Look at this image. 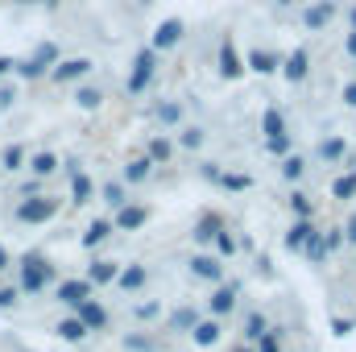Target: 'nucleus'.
I'll return each mask as SVG.
<instances>
[{
	"label": "nucleus",
	"mask_w": 356,
	"mask_h": 352,
	"mask_svg": "<svg viewBox=\"0 0 356 352\" xmlns=\"http://www.w3.org/2000/svg\"><path fill=\"white\" fill-rule=\"evenodd\" d=\"M8 71H17V63L13 58H0V75H8Z\"/></svg>",
	"instance_id": "nucleus-51"
},
{
	"label": "nucleus",
	"mask_w": 356,
	"mask_h": 352,
	"mask_svg": "<svg viewBox=\"0 0 356 352\" xmlns=\"http://www.w3.org/2000/svg\"><path fill=\"white\" fill-rule=\"evenodd\" d=\"M108 237H112V224H108V220H95L88 232H83V245H88V249H95V245H104Z\"/></svg>",
	"instance_id": "nucleus-23"
},
{
	"label": "nucleus",
	"mask_w": 356,
	"mask_h": 352,
	"mask_svg": "<svg viewBox=\"0 0 356 352\" xmlns=\"http://www.w3.org/2000/svg\"><path fill=\"white\" fill-rule=\"evenodd\" d=\"M257 352H282V340H277V328H269L266 336L257 340Z\"/></svg>",
	"instance_id": "nucleus-38"
},
{
	"label": "nucleus",
	"mask_w": 356,
	"mask_h": 352,
	"mask_svg": "<svg viewBox=\"0 0 356 352\" xmlns=\"http://www.w3.org/2000/svg\"><path fill=\"white\" fill-rule=\"evenodd\" d=\"M266 332H269L266 315H261V311H253V315H249V323H245V340H261Z\"/></svg>",
	"instance_id": "nucleus-29"
},
{
	"label": "nucleus",
	"mask_w": 356,
	"mask_h": 352,
	"mask_svg": "<svg viewBox=\"0 0 356 352\" xmlns=\"http://www.w3.org/2000/svg\"><path fill=\"white\" fill-rule=\"evenodd\" d=\"M17 71H21L25 79H38V75H46V63H42V58H25V63H17Z\"/></svg>",
	"instance_id": "nucleus-34"
},
{
	"label": "nucleus",
	"mask_w": 356,
	"mask_h": 352,
	"mask_svg": "<svg viewBox=\"0 0 356 352\" xmlns=\"http://www.w3.org/2000/svg\"><path fill=\"white\" fill-rule=\"evenodd\" d=\"M277 4H290V0H277Z\"/></svg>",
	"instance_id": "nucleus-57"
},
{
	"label": "nucleus",
	"mask_w": 356,
	"mask_h": 352,
	"mask_svg": "<svg viewBox=\"0 0 356 352\" xmlns=\"http://www.w3.org/2000/svg\"><path fill=\"white\" fill-rule=\"evenodd\" d=\"M54 216H58V199H50V195H38V199H21L17 203V220L21 224H46Z\"/></svg>",
	"instance_id": "nucleus-1"
},
{
	"label": "nucleus",
	"mask_w": 356,
	"mask_h": 352,
	"mask_svg": "<svg viewBox=\"0 0 356 352\" xmlns=\"http://www.w3.org/2000/svg\"><path fill=\"white\" fill-rule=\"evenodd\" d=\"M116 282H120L124 290H141V286H145V269H141V265H129V269H120Z\"/></svg>",
	"instance_id": "nucleus-25"
},
{
	"label": "nucleus",
	"mask_w": 356,
	"mask_h": 352,
	"mask_svg": "<svg viewBox=\"0 0 356 352\" xmlns=\"http://www.w3.org/2000/svg\"><path fill=\"white\" fill-rule=\"evenodd\" d=\"M120 278V269H116V262H95L88 269V282H95V286H104V282H116Z\"/></svg>",
	"instance_id": "nucleus-22"
},
{
	"label": "nucleus",
	"mask_w": 356,
	"mask_h": 352,
	"mask_svg": "<svg viewBox=\"0 0 356 352\" xmlns=\"http://www.w3.org/2000/svg\"><path fill=\"white\" fill-rule=\"evenodd\" d=\"M191 336H195V344H199V349H211V344L220 340V323H216V319L195 323V332H191Z\"/></svg>",
	"instance_id": "nucleus-20"
},
{
	"label": "nucleus",
	"mask_w": 356,
	"mask_h": 352,
	"mask_svg": "<svg viewBox=\"0 0 356 352\" xmlns=\"http://www.w3.org/2000/svg\"><path fill=\"white\" fill-rule=\"evenodd\" d=\"M216 249H220L224 257H232V253H236V241H232L228 232H220V237H216Z\"/></svg>",
	"instance_id": "nucleus-42"
},
{
	"label": "nucleus",
	"mask_w": 356,
	"mask_h": 352,
	"mask_svg": "<svg viewBox=\"0 0 356 352\" xmlns=\"http://www.w3.org/2000/svg\"><path fill=\"white\" fill-rule=\"evenodd\" d=\"M178 116H182L178 104H158V120H162V125H175Z\"/></svg>",
	"instance_id": "nucleus-40"
},
{
	"label": "nucleus",
	"mask_w": 356,
	"mask_h": 352,
	"mask_svg": "<svg viewBox=\"0 0 356 352\" xmlns=\"http://www.w3.org/2000/svg\"><path fill=\"white\" fill-rule=\"evenodd\" d=\"M88 323H83V319H63V323H58V336H63V340H67V344H79V340H88Z\"/></svg>",
	"instance_id": "nucleus-18"
},
{
	"label": "nucleus",
	"mask_w": 356,
	"mask_h": 352,
	"mask_svg": "<svg viewBox=\"0 0 356 352\" xmlns=\"http://www.w3.org/2000/svg\"><path fill=\"white\" fill-rule=\"evenodd\" d=\"M195 323H199V319H195V311H191V307H182V311L170 315V328H175V332H195Z\"/></svg>",
	"instance_id": "nucleus-31"
},
{
	"label": "nucleus",
	"mask_w": 356,
	"mask_h": 352,
	"mask_svg": "<svg viewBox=\"0 0 356 352\" xmlns=\"http://www.w3.org/2000/svg\"><path fill=\"white\" fill-rule=\"evenodd\" d=\"M0 269H8V249L0 245Z\"/></svg>",
	"instance_id": "nucleus-54"
},
{
	"label": "nucleus",
	"mask_w": 356,
	"mask_h": 352,
	"mask_svg": "<svg viewBox=\"0 0 356 352\" xmlns=\"http://www.w3.org/2000/svg\"><path fill=\"white\" fill-rule=\"evenodd\" d=\"M344 50H348V54H353V58H356V29H353V33H348V42H344Z\"/></svg>",
	"instance_id": "nucleus-52"
},
{
	"label": "nucleus",
	"mask_w": 356,
	"mask_h": 352,
	"mask_svg": "<svg viewBox=\"0 0 356 352\" xmlns=\"http://www.w3.org/2000/svg\"><path fill=\"white\" fill-rule=\"evenodd\" d=\"M29 170L38 178L54 175V170H58V158H54V154H33V158H29Z\"/></svg>",
	"instance_id": "nucleus-24"
},
{
	"label": "nucleus",
	"mask_w": 356,
	"mask_h": 352,
	"mask_svg": "<svg viewBox=\"0 0 356 352\" xmlns=\"http://www.w3.org/2000/svg\"><path fill=\"white\" fill-rule=\"evenodd\" d=\"M149 158H154V162H166V158H170V141H166V137H154V141H149Z\"/></svg>",
	"instance_id": "nucleus-36"
},
{
	"label": "nucleus",
	"mask_w": 356,
	"mask_h": 352,
	"mask_svg": "<svg viewBox=\"0 0 356 352\" xmlns=\"http://www.w3.org/2000/svg\"><path fill=\"white\" fill-rule=\"evenodd\" d=\"M344 237H348V241H353V245H356V216H353V220H348V228H344Z\"/></svg>",
	"instance_id": "nucleus-53"
},
{
	"label": "nucleus",
	"mask_w": 356,
	"mask_h": 352,
	"mask_svg": "<svg viewBox=\"0 0 356 352\" xmlns=\"http://www.w3.org/2000/svg\"><path fill=\"white\" fill-rule=\"evenodd\" d=\"M332 195H336V199H353L356 195V170H348V175L336 178V182H332Z\"/></svg>",
	"instance_id": "nucleus-26"
},
{
	"label": "nucleus",
	"mask_w": 356,
	"mask_h": 352,
	"mask_svg": "<svg viewBox=\"0 0 356 352\" xmlns=\"http://www.w3.org/2000/svg\"><path fill=\"white\" fill-rule=\"evenodd\" d=\"M311 237H315V224H311V220H298V224L286 232V249H290V253H302Z\"/></svg>",
	"instance_id": "nucleus-10"
},
{
	"label": "nucleus",
	"mask_w": 356,
	"mask_h": 352,
	"mask_svg": "<svg viewBox=\"0 0 356 352\" xmlns=\"http://www.w3.org/2000/svg\"><path fill=\"white\" fill-rule=\"evenodd\" d=\"M249 67H253L257 75H273V71L282 67V58H277L273 50H253V54H249Z\"/></svg>",
	"instance_id": "nucleus-14"
},
{
	"label": "nucleus",
	"mask_w": 356,
	"mask_h": 352,
	"mask_svg": "<svg viewBox=\"0 0 356 352\" xmlns=\"http://www.w3.org/2000/svg\"><path fill=\"white\" fill-rule=\"evenodd\" d=\"M344 104H348V108H356V83H348V88H344Z\"/></svg>",
	"instance_id": "nucleus-49"
},
{
	"label": "nucleus",
	"mask_w": 356,
	"mask_h": 352,
	"mask_svg": "<svg viewBox=\"0 0 356 352\" xmlns=\"http://www.w3.org/2000/svg\"><path fill=\"white\" fill-rule=\"evenodd\" d=\"M67 175H71V203H88L91 199V178L79 170V162H67Z\"/></svg>",
	"instance_id": "nucleus-9"
},
{
	"label": "nucleus",
	"mask_w": 356,
	"mask_h": 352,
	"mask_svg": "<svg viewBox=\"0 0 356 352\" xmlns=\"http://www.w3.org/2000/svg\"><path fill=\"white\" fill-rule=\"evenodd\" d=\"M332 17H336V8H332V4H315V8H307V13H302L307 29H323V25H327Z\"/></svg>",
	"instance_id": "nucleus-19"
},
{
	"label": "nucleus",
	"mask_w": 356,
	"mask_h": 352,
	"mask_svg": "<svg viewBox=\"0 0 356 352\" xmlns=\"http://www.w3.org/2000/svg\"><path fill=\"white\" fill-rule=\"evenodd\" d=\"M266 145H269V154H286V150H290V137H273Z\"/></svg>",
	"instance_id": "nucleus-45"
},
{
	"label": "nucleus",
	"mask_w": 356,
	"mask_h": 352,
	"mask_svg": "<svg viewBox=\"0 0 356 352\" xmlns=\"http://www.w3.org/2000/svg\"><path fill=\"white\" fill-rule=\"evenodd\" d=\"M13 307H17V290L0 286V311H13Z\"/></svg>",
	"instance_id": "nucleus-44"
},
{
	"label": "nucleus",
	"mask_w": 356,
	"mask_h": 352,
	"mask_svg": "<svg viewBox=\"0 0 356 352\" xmlns=\"http://www.w3.org/2000/svg\"><path fill=\"white\" fill-rule=\"evenodd\" d=\"M319 158H323V162H344V158H348V141H344V137H327V141L319 145Z\"/></svg>",
	"instance_id": "nucleus-15"
},
{
	"label": "nucleus",
	"mask_w": 356,
	"mask_h": 352,
	"mask_svg": "<svg viewBox=\"0 0 356 352\" xmlns=\"http://www.w3.org/2000/svg\"><path fill=\"white\" fill-rule=\"evenodd\" d=\"M104 199H108L112 207H129V199H124V186H120V182H108V186H104Z\"/></svg>",
	"instance_id": "nucleus-35"
},
{
	"label": "nucleus",
	"mask_w": 356,
	"mask_h": 352,
	"mask_svg": "<svg viewBox=\"0 0 356 352\" xmlns=\"http://www.w3.org/2000/svg\"><path fill=\"white\" fill-rule=\"evenodd\" d=\"M182 145L186 150H199L203 145V129H182Z\"/></svg>",
	"instance_id": "nucleus-41"
},
{
	"label": "nucleus",
	"mask_w": 356,
	"mask_h": 352,
	"mask_svg": "<svg viewBox=\"0 0 356 352\" xmlns=\"http://www.w3.org/2000/svg\"><path fill=\"white\" fill-rule=\"evenodd\" d=\"M290 207H294V211H298L302 220H311V216H315V203H311V199H307L302 191H294V195H290Z\"/></svg>",
	"instance_id": "nucleus-33"
},
{
	"label": "nucleus",
	"mask_w": 356,
	"mask_h": 352,
	"mask_svg": "<svg viewBox=\"0 0 356 352\" xmlns=\"http://www.w3.org/2000/svg\"><path fill=\"white\" fill-rule=\"evenodd\" d=\"M75 104H79L83 112H95V108L104 104V95H99V88H79V95H75Z\"/></svg>",
	"instance_id": "nucleus-30"
},
{
	"label": "nucleus",
	"mask_w": 356,
	"mask_h": 352,
	"mask_svg": "<svg viewBox=\"0 0 356 352\" xmlns=\"http://www.w3.org/2000/svg\"><path fill=\"white\" fill-rule=\"evenodd\" d=\"M13 104V88H0V108H8Z\"/></svg>",
	"instance_id": "nucleus-50"
},
{
	"label": "nucleus",
	"mask_w": 356,
	"mask_h": 352,
	"mask_svg": "<svg viewBox=\"0 0 356 352\" xmlns=\"http://www.w3.org/2000/svg\"><path fill=\"white\" fill-rule=\"evenodd\" d=\"M191 273H195V278H203V282H220V278H224V265L203 253V257H191Z\"/></svg>",
	"instance_id": "nucleus-11"
},
{
	"label": "nucleus",
	"mask_w": 356,
	"mask_h": 352,
	"mask_svg": "<svg viewBox=\"0 0 356 352\" xmlns=\"http://www.w3.org/2000/svg\"><path fill=\"white\" fill-rule=\"evenodd\" d=\"M220 186H228V191H249V175H220Z\"/></svg>",
	"instance_id": "nucleus-39"
},
{
	"label": "nucleus",
	"mask_w": 356,
	"mask_h": 352,
	"mask_svg": "<svg viewBox=\"0 0 356 352\" xmlns=\"http://www.w3.org/2000/svg\"><path fill=\"white\" fill-rule=\"evenodd\" d=\"M182 42V21L178 17H166L158 29H154V50H175Z\"/></svg>",
	"instance_id": "nucleus-4"
},
{
	"label": "nucleus",
	"mask_w": 356,
	"mask_h": 352,
	"mask_svg": "<svg viewBox=\"0 0 356 352\" xmlns=\"http://www.w3.org/2000/svg\"><path fill=\"white\" fill-rule=\"evenodd\" d=\"M145 220H149V211H145V207H120V216H116V228L133 232V228H141Z\"/></svg>",
	"instance_id": "nucleus-16"
},
{
	"label": "nucleus",
	"mask_w": 356,
	"mask_h": 352,
	"mask_svg": "<svg viewBox=\"0 0 356 352\" xmlns=\"http://www.w3.org/2000/svg\"><path fill=\"white\" fill-rule=\"evenodd\" d=\"M38 4H58V0H38Z\"/></svg>",
	"instance_id": "nucleus-56"
},
{
	"label": "nucleus",
	"mask_w": 356,
	"mask_h": 352,
	"mask_svg": "<svg viewBox=\"0 0 356 352\" xmlns=\"http://www.w3.org/2000/svg\"><path fill=\"white\" fill-rule=\"evenodd\" d=\"M220 232H224V220H220L216 211H207V216L195 224V241H216Z\"/></svg>",
	"instance_id": "nucleus-13"
},
{
	"label": "nucleus",
	"mask_w": 356,
	"mask_h": 352,
	"mask_svg": "<svg viewBox=\"0 0 356 352\" xmlns=\"http://www.w3.org/2000/svg\"><path fill=\"white\" fill-rule=\"evenodd\" d=\"M137 315H141V319H154V315H158V303H141Z\"/></svg>",
	"instance_id": "nucleus-47"
},
{
	"label": "nucleus",
	"mask_w": 356,
	"mask_h": 352,
	"mask_svg": "<svg viewBox=\"0 0 356 352\" xmlns=\"http://www.w3.org/2000/svg\"><path fill=\"white\" fill-rule=\"evenodd\" d=\"M54 278V269L46 257H38V253H29L25 262H21V290H29V294H38V290H46V282Z\"/></svg>",
	"instance_id": "nucleus-2"
},
{
	"label": "nucleus",
	"mask_w": 356,
	"mask_h": 352,
	"mask_svg": "<svg viewBox=\"0 0 356 352\" xmlns=\"http://www.w3.org/2000/svg\"><path fill=\"white\" fill-rule=\"evenodd\" d=\"M332 328H336V336H348V332H353V323H348V319H336Z\"/></svg>",
	"instance_id": "nucleus-48"
},
{
	"label": "nucleus",
	"mask_w": 356,
	"mask_h": 352,
	"mask_svg": "<svg viewBox=\"0 0 356 352\" xmlns=\"http://www.w3.org/2000/svg\"><path fill=\"white\" fill-rule=\"evenodd\" d=\"M241 352H249V349H241Z\"/></svg>",
	"instance_id": "nucleus-58"
},
{
	"label": "nucleus",
	"mask_w": 356,
	"mask_h": 352,
	"mask_svg": "<svg viewBox=\"0 0 356 352\" xmlns=\"http://www.w3.org/2000/svg\"><path fill=\"white\" fill-rule=\"evenodd\" d=\"M302 253H307L311 262H323V257L332 253V249H327V237H323V232H315V237L307 241V249H302Z\"/></svg>",
	"instance_id": "nucleus-27"
},
{
	"label": "nucleus",
	"mask_w": 356,
	"mask_h": 352,
	"mask_svg": "<svg viewBox=\"0 0 356 352\" xmlns=\"http://www.w3.org/2000/svg\"><path fill=\"white\" fill-rule=\"evenodd\" d=\"M88 71H91V58H67V63H58L50 75H54L58 83H71V79H83Z\"/></svg>",
	"instance_id": "nucleus-8"
},
{
	"label": "nucleus",
	"mask_w": 356,
	"mask_h": 352,
	"mask_svg": "<svg viewBox=\"0 0 356 352\" xmlns=\"http://www.w3.org/2000/svg\"><path fill=\"white\" fill-rule=\"evenodd\" d=\"M348 21H353V29H356V8H353V13H348Z\"/></svg>",
	"instance_id": "nucleus-55"
},
{
	"label": "nucleus",
	"mask_w": 356,
	"mask_h": 352,
	"mask_svg": "<svg viewBox=\"0 0 356 352\" xmlns=\"http://www.w3.org/2000/svg\"><path fill=\"white\" fill-rule=\"evenodd\" d=\"M58 298H63L67 307L88 303V298H91V282H88V278H71V282H63V286H58Z\"/></svg>",
	"instance_id": "nucleus-5"
},
{
	"label": "nucleus",
	"mask_w": 356,
	"mask_h": 352,
	"mask_svg": "<svg viewBox=\"0 0 356 352\" xmlns=\"http://www.w3.org/2000/svg\"><path fill=\"white\" fill-rule=\"evenodd\" d=\"M79 319L88 323L91 332H99V328H108V311L95 303V298H88V303H79Z\"/></svg>",
	"instance_id": "nucleus-12"
},
{
	"label": "nucleus",
	"mask_w": 356,
	"mask_h": 352,
	"mask_svg": "<svg viewBox=\"0 0 356 352\" xmlns=\"http://www.w3.org/2000/svg\"><path fill=\"white\" fill-rule=\"evenodd\" d=\"M302 170H307V162H302L298 154H290V158L282 162V178H290V182H298V178H302Z\"/></svg>",
	"instance_id": "nucleus-32"
},
{
	"label": "nucleus",
	"mask_w": 356,
	"mask_h": 352,
	"mask_svg": "<svg viewBox=\"0 0 356 352\" xmlns=\"http://www.w3.org/2000/svg\"><path fill=\"white\" fill-rule=\"evenodd\" d=\"M307 71H311V54L298 46V50H294V54L282 63V75H286L290 83H302V79H307Z\"/></svg>",
	"instance_id": "nucleus-6"
},
{
	"label": "nucleus",
	"mask_w": 356,
	"mask_h": 352,
	"mask_svg": "<svg viewBox=\"0 0 356 352\" xmlns=\"http://www.w3.org/2000/svg\"><path fill=\"white\" fill-rule=\"evenodd\" d=\"M38 58H42V63H46V67H50V63H54V58H58V50H54V46H38Z\"/></svg>",
	"instance_id": "nucleus-46"
},
{
	"label": "nucleus",
	"mask_w": 356,
	"mask_h": 352,
	"mask_svg": "<svg viewBox=\"0 0 356 352\" xmlns=\"http://www.w3.org/2000/svg\"><path fill=\"white\" fill-rule=\"evenodd\" d=\"M149 170H154V158H137V162L124 166V178L129 182H141V178H149Z\"/></svg>",
	"instance_id": "nucleus-28"
},
{
	"label": "nucleus",
	"mask_w": 356,
	"mask_h": 352,
	"mask_svg": "<svg viewBox=\"0 0 356 352\" xmlns=\"http://www.w3.org/2000/svg\"><path fill=\"white\" fill-rule=\"evenodd\" d=\"M154 71H158V50L149 46V50H141L137 58H133V75H129V91L137 95V91L149 88V79H154Z\"/></svg>",
	"instance_id": "nucleus-3"
},
{
	"label": "nucleus",
	"mask_w": 356,
	"mask_h": 352,
	"mask_svg": "<svg viewBox=\"0 0 356 352\" xmlns=\"http://www.w3.org/2000/svg\"><path fill=\"white\" fill-rule=\"evenodd\" d=\"M261 129H266V141H273V137H286V120H282V112H277V108H266Z\"/></svg>",
	"instance_id": "nucleus-21"
},
{
	"label": "nucleus",
	"mask_w": 356,
	"mask_h": 352,
	"mask_svg": "<svg viewBox=\"0 0 356 352\" xmlns=\"http://www.w3.org/2000/svg\"><path fill=\"white\" fill-rule=\"evenodd\" d=\"M124 344H129V349H137V352H154V349H158V344H154V340H145V336H129Z\"/></svg>",
	"instance_id": "nucleus-43"
},
{
	"label": "nucleus",
	"mask_w": 356,
	"mask_h": 352,
	"mask_svg": "<svg viewBox=\"0 0 356 352\" xmlns=\"http://www.w3.org/2000/svg\"><path fill=\"white\" fill-rule=\"evenodd\" d=\"M21 162H25V150L21 145H8L4 150V170H21Z\"/></svg>",
	"instance_id": "nucleus-37"
},
{
	"label": "nucleus",
	"mask_w": 356,
	"mask_h": 352,
	"mask_svg": "<svg viewBox=\"0 0 356 352\" xmlns=\"http://www.w3.org/2000/svg\"><path fill=\"white\" fill-rule=\"evenodd\" d=\"M241 71H245V63H241V54H236L232 38H224V46H220V75H224V79H236Z\"/></svg>",
	"instance_id": "nucleus-7"
},
{
	"label": "nucleus",
	"mask_w": 356,
	"mask_h": 352,
	"mask_svg": "<svg viewBox=\"0 0 356 352\" xmlns=\"http://www.w3.org/2000/svg\"><path fill=\"white\" fill-rule=\"evenodd\" d=\"M232 307H236V286H220L211 294V315H228Z\"/></svg>",
	"instance_id": "nucleus-17"
}]
</instances>
